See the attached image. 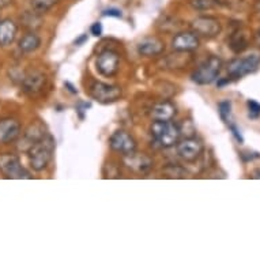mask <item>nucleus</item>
Returning <instances> with one entry per match:
<instances>
[{"label": "nucleus", "mask_w": 260, "mask_h": 260, "mask_svg": "<svg viewBox=\"0 0 260 260\" xmlns=\"http://www.w3.org/2000/svg\"><path fill=\"white\" fill-rule=\"evenodd\" d=\"M53 151H55V141L48 134L41 141L30 146L27 153H29V164L31 169L36 172H43L44 169H47Z\"/></svg>", "instance_id": "f257e3e1"}, {"label": "nucleus", "mask_w": 260, "mask_h": 260, "mask_svg": "<svg viewBox=\"0 0 260 260\" xmlns=\"http://www.w3.org/2000/svg\"><path fill=\"white\" fill-rule=\"evenodd\" d=\"M151 135L155 139L158 145L164 149H169L177 145L179 138L181 135L180 127L173 121H157L154 120V123L150 127Z\"/></svg>", "instance_id": "f03ea898"}, {"label": "nucleus", "mask_w": 260, "mask_h": 260, "mask_svg": "<svg viewBox=\"0 0 260 260\" xmlns=\"http://www.w3.org/2000/svg\"><path fill=\"white\" fill-rule=\"evenodd\" d=\"M222 71V60L217 56H210L192 74V81L197 85H211L217 81Z\"/></svg>", "instance_id": "7ed1b4c3"}, {"label": "nucleus", "mask_w": 260, "mask_h": 260, "mask_svg": "<svg viewBox=\"0 0 260 260\" xmlns=\"http://www.w3.org/2000/svg\"><path fill=\"white\" fill-rule=\"evenodd\" d=\"M260 69V55L253 53L247 57H239L233 59L228 64V73L232 79H240V78L256 73Z\"/></svg>", "instance_id": "20e7f679"}, {"label": "nucleus", "mask_w": 260, "mask_h": 260, "mask_svg": "<svg viewBox=\"0 0 260 260\" xmlns=\"http://www.w3.org/2000/svg\"><path fill=\"white\" fill-rule=\"evenodd\" d=\"M0 172L7 179H31V175L22 167L21 159L15 154H0Z\"/></svg>", "instance_id": "39448f33"}, {"label": "nucleus", "mask_w": 260, "mask_h": 260, "mask_svg": "<svg viewBox=\"0 0 260 260\" xmlns=\"http://www.w3.org/2000/svg\"><path fill=\"white\" fill-rule=\"evenodd\" d=\"M90 97L101 104L115 103L121 97V87L116 85H109L104 82H94L89 87Z\"/></svg>", "instance_id": "423d86ee"}, {"label": "nucleus", "mask_w": 260, "mask_h": 260, "mask_svg": "<svg viewBox=\"0 0 260 260\" xmlns=\"http://www.w3.org/2000/svg\"><path fill=\"white\" fill-rule=\"evenodd\" d=\"M192 31L197 36L205 37V39H214L221 33V22L218 21L217 18L207 17V15H202L193 19L191 23Z\"/></svg>", "instance_id": "0eeeda50"}, {"label": "nucleus", "mask_w": 260, "mask_h": 260, "mask_svg": "<svg viewBox=\"0 0 260 260\" xmlns=\"http://www.w3.org/2000/svg\"><path fill=\"white\" fill-rule=\"evenodd\" d=\"M109 146L113 151L123 154V155H128V154L137 151L135 138L124 129H117L112 134L109 138Z\"/></svg>", "instance_id": "6e6552de"}, {"label": "nucleus", "mask_w": 260, "mask_h": 260, "mask_svg": "<svg viewBox=\"0 0 260 260\" xmlns=\"http://www.w3.org/2000/svg\"><path fill=\"white\" fill-rule=\"evenodd\" d=\"M119 53H116L115 51H111V49H107L99 55L97 61H95V67H97V71L104 77H113L119 71Z\"/></svg>", "instance_id": "1a4fd4ad"}, {"label": "nucleus", "mask_w": 260, "mask_h": 260, "mask_svg": "<svg viewBox=\"0 0 260 260\" xmlns=\"http://www.w3.org/2000/svg\"><path fill=\"white\" fill-rule=\"evenodd\" d=\"M203 153V145L197 138H185L177 143V154L181 159L187 162L197 161Z\"/></svg>", "instance_id": "9d476101"}, {"label": "nucleus", "mask_w": 260, "mask_h": 260, "mask_svg": "<svg viewBox=\"0 0 260 260\" xmlns=\"http://www.w3.org/2000/svg\"><path fill=\"white\" fill-rule=\"evenodd\" d=\"M21 135V124L11 117L0 120V145H9L15 142Z\"/></svg>", "instance_id": "9b49d317"}, {"label": "nucleus", "mask_w": 260, "mask_h": 260, "mask_svg": "<svg viewBox=\"0 0 260 260\" xmlns=\"http://www.w3.org/2000/svg\"><path fill=\"white\" fill-rule=\"evenodd\" d=\"M172 48L177 52H192L199 48V39L193 31H180L172 40Z\"/></svg>", "instance_id": "f8f14e48"}, {"label": "nucleus", "mask_w": 260, "mask_h": 260, "mask_svg": "<svg viewBox=\"0 0 260 260\" xmlns=\"http://www.w3.org/2000/svg\"><path fill=\"white\" fill-rule=\"evenodd\" d=\"M124 162L129 169H133L137 173H142V175L147 173L153 168V159L145 153L134 151L128 155H124Z\"/></svg>", "instance_id": "ddd939ff"}, {"label": "nucleus", "mask_w": 260, "mask_h": 260, "mask_svg": "<svg viewBox=\"0 0 260 260\" xmlns=\"http://www.w3.org/2000/svg\"><path fill=\"white\" fill-rule=\"evenodd\" d=\"M165 49V44L157 37L145 39L138 44V53L145 57H153V56L161 55Z\"/></svg>", "instance_id": "4468645a"}, {"label": "nucleus", "mask_w": 260, "mask_h": 260, "mask_svg": "<svg viewBox=\"0 0 260 260\" xmlns=\"http://www.w3.org/2000/svg\"><path fill=\"white\" fill-rule=\"evenodd\" d=\"M47 83V77L41 73H33L23 78L22 81V89L23 91L30 95H35L39 94L41 90L44 89V86Z\"/></svg>", "instance_id": "2eb2a0df"}, {"label": "nucleus", "mask_w": 260, "mask_h": 260, "mask_svg": "<svg viewBox=\"0 0 260 260\" xmlns=\"http://www.w3.org/2000/svg\"><path fill=\"white\" fill-rule=\"evenodd\" d=\"M18 26L13 19L0 21V47H9L17 37Z\"/></svg>", "instance_id": "dca6fc26"}, {"label": "nucleus", "mask_w": 260, "mask_h": 260, "mask_svg": "<svg viewBox=\"0 0 260 260\" xmlns=\"http://www.w3.org/2000/svg\"><path fill=\"white\" fill-rule=\"evenodd\" d=\"M176 116V107L169 101L155 104L151 109V117L157 121H171Z\"/></svg>", "instance_id": "f3484780"}, {"label": "nucleus", "mask_w": 260, "mask_h": 260, "mask_svg": "<svg viewBox=\"0 0 260 260\" xmlns=\"http://www.w3.org/2000/svg\"><path fill=\"white\" fill-rule=\"evenodd\" d=\"M229 48L235 53H243L248 48V35L244 30H237L231 36L229 40Z\"/></svg>", "instance_id": "a211bd4d"}, {"label": "nucleus", "mask_w": 260, "mask_h": 260, "mask_svg": "<svg viewBox=\"0 0 260 260\" xmlns=\"http://www.w3.org/2000/svg\"><path fill=\"white\" fill-rule=\"evenodd\" d=\"M41 47V39L36 33H27L19 41V49L23 53H31Z\"/></svg>", "instance_id": "6ab92c4d"}, {"label": "nucleus", "mask_w": 260, "mask_h": 260, "mask_svg": "<svg viewBox=\"0 0 260 260\" xmlns=\"http://www.w3.org/2000/svg\"><path fill=\"white\" fill-rule=\"evenodd\" d=\"M47 135V133H44V128L41 124H31L25 133V141L29 143V147L31 145H35L36 142L41 141L44 137Z\"/></svg>", "instance_id": "aec40b11"}, {"label": "nucleus", "mask_w": 260, "mask_h": 260, "mask_svg": "<svg viewBox=\"0 0 260 260\" xmlns=\"http://www.w3.org/2000/svg\"><path fill=\"white\" fill-rule=\"evenodd\" d=\"M59 3V0H31L30 2V6H31V10L37 14H45L48 13L49 10Z\"/></svg>", "instance_id": "412c9836"}, {"label": "nucleus", "mask_w": 260, "mask_h": 260, "mask_svg": "<svg viewBox=\"0 0 260 260\" xmlns=\"http://www.w3.org/2000/svg\"><path fill=\"white\" fill-rule=\"evenodd\" d=\"M218 112H219V117L223 123H233V120H232V103L229 100H225V101H221L218 104Z\"/></svg>", "instance_id": "4be33fe9"}, {"label": "nucleus", "mask_w": 260, "mask_h": 260, "mask_svg": "<svg viewBox=\"0 0 260 260\" xmlns=\"http://www.w3.org/2000/svg\"><path fill=\"white\" fill-rule=\"evenodd\" d=\"M189 5L197 11H207L214 7V0H191Z\"/></svg>", "instance_id": "5701e85b"}, {"label": "nucleus", "mask_w": 260, "mask_h": 260, "mask_svg": "<svg viewBox=\"0 0 260 260\" xmlns=\"http://www.w3.org/2000/svg\"><path fill=\"white\" fill-rule=\"evenodd\" d=\"M248 116L252 119H256L260 116V103L255 100H248Z\"/></svg>", "instance_id": "b1692460"}, {"label": "nucleus", "mask_w": 260, "mask_h": 260, "mask_svg": "<svg viewBox=\"0 0 260 260\" xmlns=\"http://www.w3.org/2000/svg\"><path fill=\"white\" fill-rule=\"evenodd\" d=\"M228 125H229V129H231L232 135L235 137L236 141L239 142L240 145H243V143H244V138H243V135H241V131H240V129H239V127H237V125H236L235 123L228 124Z\"/></svg>", "instance_id": "393cba45"}, {"label": "nucleus", "mask_w": 260, "mask_h": 260, "mask_svg": "<svg viewBox=\"0 0 260 260\" xmlns=\"http://www.w3.org/2000/svg\"><path fill=\"white\" fill-rule=\"evenodd\" d=\"M90 31H91V35L95 36V37H101L104 31V27L103 25H101V22H95V23H93L91 27H90Z\"/></svg>", "instance_id": "a878e982"}, {"label": "nucleus", "mask_w": 260, "mask_h": 260, "mask_svg": "<svg viewBox=\"0 0 260 260\" xmlns=\"http://www.w3.org/2000/svg\"><path fill=\"white\" fill-rule=\"evenodd\" d=\"M104 17H113V18H123V13L119 9H108L103 13Z\"/></svg>", "instance_id": "bb28decb"}, {"label": "nucleus", "mask_w": 260, "mask_h": 260, "mask_svg": "<svg viewBox=\"0 0 260 260\" xmlns=\"http://www.w3.org/2000/svg\"><path fill=\"white\" fill-rule=\"evenodd\" d=\"M91 107V104L90 103H79L77 105V112L78 113H81V119H83V112L87 111V108Z\"/></svg>", "instance_id": "cd10ccee"}, {"label": "nucleus", "mask_w": 260, "mask_h": 260, "mask_svg": "<svg viewBox=\"0 0 260 260\" xmlns=\"http://www.w3.org/2000/svg\"><path fill=\"white\" fill-rule=\"evenodd\" d=\"M87 40H89L87 35H81L77 40H75V41H74V44H75L77 47H81V45H83V44H85Z\"/></svg>", "instance_id": "c85d7f7f"}, {"label": "nucleus", "mask_w": 260, "mask_h": 260, "mask_svg": "<svg viewBox=\"0 0 260 260\" xmlns=\"http://www.w3.org/2000/svg\"><path fill=\"white\" fill-rule=\"evenodd\" d=\"M231 82H232L231 77H229V78H222V79H219V81L217 82V86H218V87H223V86L229 85Z\"/></svg>", "instance_id": "c756f323"}, {"label": "nucleus", "mask_w": 260, "mask_h": 260, "mask_svg": "<svg viewBox=\"0 0 260 260\" xmlns=\"http://www.w3.org/2000/svg\"><path fill=\"white\" fill-rule=\"evenodd\" d=\"M64 86L67 87V90H69L70 93L78 94V89H75V86H74L71 82H64Z\"/></svg>", "instance_id": "7c9ffc66"}, {"label": "nucleus", "mask_w": 260, "mask_h": 260, "mask_svg": "<svg viewBox=\"0 0 260 260\" xmlns=\"http://www.w3.org/2000/svg\"><path fill=\"white\" fill-rule=\"evenodd\" d=\"M255 41H256V44H257V45H260V30L255 35Z\"/></svg>", "instance_id": "2f4dec72"}, {"label": "nucleus", "mask_w": 260, "mask_h": 260, "mask_svg": "<svg viewBox=\"0 0 260 260\" xmlns=\"http://www.w3.org/2000/svg\"><path fill=\"white\" fill-rule=\"evenodd\" d=\"M255 11H256V13H257V14H260V0H257V2H256Z\"/></svg>", "instance_id": "473e14b6"}]
</instances>
